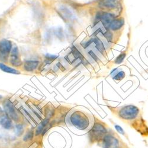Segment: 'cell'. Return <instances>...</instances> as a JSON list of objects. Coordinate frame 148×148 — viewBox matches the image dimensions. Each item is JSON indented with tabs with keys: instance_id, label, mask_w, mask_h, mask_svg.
Instances as JSON below:
<instances>
[{
	"instance_id": "obj_16",
	"label": "cell",
	"mask_w": 148,
	"mask_h": 148,
	"mask_svg": "<svg viewBox=\"0 0 148 148\" xmlns=\"http://www.w3.org/2000/svg\"><path fill=\"white\" fill-rule=\"evenodd\" d=\"M92 41L94 43L97 50L101 53H103L104 52V46L102 42L98 39H92Z\"/></svg>"
},
{
	"instance_id": "obj_13",
	"label": "cell",
	"mask_w": 148,
	"mask_h": 148,
	"mask_svg": "<svg viewBox=\"0 0 148 148\" xmlns=\"http://www.w3.org/2000/svg\"><path fill=\"white\" fill-rule=\"evenodd\" d=\"M49 118L45 119V120H43L40 124L38 125V126L37 127L36 130V136H38L40 135V134H43L45 132H46L47 131V130H48V129L46 128L47 125H49Z\"/></svg>"
},
{
	"instance_id": "obj_20",
	"label": "cell",
	"mask_w": 148,
	"mask_h": 148,
	"mask_svg": "<svg viewBox=\"0 0 148 148\" xmlns=\"http://www.w3.org/2000/svg\"><path fill=\"white\" fill-rule=\"evenodd\" d=\"M57 58H58L57 56L53 55H51V54H49V53H47V54L46 55V58L47 60H50V61L56 59Z\"/></svg>"
},
{
	"instance_id": "obj_8",
	"label": "cell",
	"mask_w": 148,
	"mask_h": 148,
	"mask_svg": "<svg viewBox=\"0 0 148 148\" xmlns=\"http://www.w3.org/2000/svg\"><path fill=\"white\" fill-rule=\"evenodd\" d=\"M10 62L12 65L16 67L20 66L22 65V61L20 58L19 51L17 47H14L12 49L10 55Z\"/></svg>"
},
{
	"instance_id": "obj_9",
	"label": "cell",
	"mask_w": 148,
	"mask_h": 148,
	"mask_svg": "<svg viewBox=\"0 0 148 148\" xmlns=\"http://www.w3.org/2000/svg\"><path fill=\"white\" fill-rule=\"evenodd\" d=\"M0 125L7 130L11 129L13 127L11 120L1 108H0Z\"/></svg>"
},
{
	"instance_id": "obj_17",
	"label": "cell",
	"mask_w": 148,
	"mask_h": 148,
	"mask_svg": "<svg viewBox=\"0 0 148 148\" xmlns=\"http://www.w3.org/2000/svg\"><path fill=\"white\" fill-rule=\"evenodd\" d=\"M34 136V133L33 130H30L29 131H28L26 134L23 137V140L25 142H28V141H30L33 139Z\"/></svg>"
},
{
	"instance_id": "obj_1",
	"label": "cell",
	"mask_w": 148,
	"mask_h": 148,
	"mask_svg": "<svg viewBox=\"0 0 148 148\" xmlns=\"http://www.w3.org/2000/svg\"><path fill=\"white\" fill-rule=\"evenodd\" d=\"M67 120L70 125L80 130H89L92 125L91 117L81 110L72 111L68 114Z\"/></svg>"
},
{
	"instance_id": "obj_12",
	"label": "cell",
	"mask_w": 148,
	"mask_h": 148,
	"mask_svg": "<svg viewBox=\"0 0 148 148\" xmlns=\"http://www.w3.org/2000/svg\"><path fill=\"white\" fill-rule=\"evenodd\" d=\"M39 64L38 60H27L24 64V69L27 72H32L38 68Z\"/></svg>"
},
{
	"instance_id": "obj_3",
	"label": "cell",
	"mask_w": 148,
	"mask_h": 148,
	"mask_svg": "<svg viewBox=\"0 0 148 148\" xmlns=\"http://www.w3.org/2000/svg\"><path fill=\"white\" fill-rule=\"evenodd\" d=\"M107 133V130L106 127L102 123L97 122L95 123L89 132L90 138L94 141L99 140L103 139Z\"/></svg>"
},
{
	"instance_id": "obj_15",
	"label": "cell",
	"mask_w": 148,
	"mask_h": 148,
	"mask_svg": "<svg viewBox=\"0 0 148 148\" xmlns=\"http://www.w3.org/2000/svg\"><path fill=\"white\" fill-rule=\"evenodd\" d=\"M111 75L116 80H121L125 78V73L123 71H119L117 69H115L111 73Z\"/></svg>"
},
{
	"instance_id": "obj_10",
	"label": "cell",
	"mask_w": 148,
	"mask_h": 148,
	"mask_svg": "<svg viewBox=\"0 0 148 148\" xmlns=\"http://www.w3.org/2000/svg\"><path fill=\"white\" fill-rule=\"evenodd\" d=\"M99 5L102 8L113 9L117 7V0H100Z\"/></svg>"
},
{
	"instance_id": "obj_2",
	"label": "cell",
	"mask_w": 148,
	"mask_h": 148,
	"mask_svg": "<svg viewBox=\"0 0 148 148\" xmlns=\"http://www.w3.org/2000/svg\"><path fill=\"white\" fill-rule=\"evenodd\" d=\"M139 113V109L136 106L133 105L125 106L121 107L119 111V116L120 118L126 120H132L136 118Z\"/></svg>"
},
{
	"instance_id": "obj_4",
	"label": "cell",
	"mask_w": 148,
	"mask_h": 148,
	"mask_svg": "<svg viewBox=\"0 0 148 148\" xmlns=\"http://www.w3.org/2000/svg\"><path fill=\"white\" fill-rule=\"evenodd\" d=\"M12 49L11 42L3 39L0 42V60L2 61H6L10 55Z\"/></svg>"
},
{
	"instance_id": "obj_18",
	"label": "cell",
	"mask_w": 148,
	"mask_h": 148,
	"mask_svg": "<svg viewBox=\"0 0 148 148\" xmlns=\"http://www.w3.org/2000/svg\"><path fill=\"white\" fill-rule=\"evenodd\" d=\"M126 57V53H121V54L117 56V58L115 60V63L117 64H120L121 63H122V62L124 60L125 58Z\"/></svg>"
},
{
	"instance_id": "obj_14",
	"label": "cell",
	"mask_w": 148,
	"mask_h": 148,
	"mask_svg": "<svg viewBox=\"0 0 148 148\" xmlns=\"http://www.w3.org/2000/svg\"><path fill=\"white\" fill-rule=\"evenodd\" d=\"M0 69H1L3 71L6 73H12V74H20V72L16 70L14 68H11L1 62H0Z\"/></svg>"
},
{
	"instance_id": "obj_7",
	"label": "cell",
	"mask_w": 148,
	"mask_h": 148,
	"mask_svg": "<svg viewBox=\"0 0 148 148\" xmlns=\"http://www.w3.org/2000/svg\"><path fill=\"white\" fill-rule=\"evenodd\" d=\"M3 107L5 113L8 116V117L14 120L17 121L19 119V117L17 114L14 107L10 100H6L3 103Z\"/></svg>"
},
{
	"instance_id": "obj_22",
	"label": "cell",
	"mask_w": 148,
	"mask_h": 148,
	"mask_svg": "<svg viewBox=\"0 0 148 148\" xmlns=\"http://www.w3.org/2000/svg\"><path fill=\"white\" fill-rule=\"evenodd\" d=\"M116 129H117V130L118 131V132H119L120 133H121V134H124V131H123V130L120 127V126H116Z\"/></svg>"
},
{
	"instance_id": "obj_5",
	"label": "cell",
	"mask_w": 148,
	"mask_h": 148,
	"mask_svg": "<svg viewBox=\"0 0 148 148\" xmlns=\"http://www.w3.org/2000/svg\"><path fill=\"white\" fill-rule=\"evenodd\" d=\"M115 18V16L112 13L107 12H98L96 15V20L100 21L104 28L107 30L108 29L110 23Z\"/></svg>"
},
{
	"instance_id": "obj_19",
	"label": "cell",
	"mask_w": 148,
	"mask_h": 148,
	"mask_svg": "<svg viewBox=\"0 0 148 148\" xmlns=\"http://www.w3.org/2000/svg\"><path fill=\"white\" fill-rule=\"evenodd\" d=\"M16 134L17 136H21L24 132V128H23V126L20 125V124H18L17 125H16Z\"/></svg>"
},
{
	"instance_id": "obj_6",
	"label": "cell",
	"mask_w": 148,
	"mask_h": 148,
	"mask_svg": "<svg viewBox=\"0 0 148 148\" xmlns=\"http://www.w3.org/2000/svg\"><path fill=\"white\" fill-rule=\"evenodd\" d=\"M119 139L112 134H107L103 138V148H120Z\"/></svg>"
},
{
	"instance_id": "obj_21",
	"label": "cell",
	"mask_w": 148,
	"mask_h": 148,
	"mask_svg": "<svg viewBox=\"0 0 148 148\" xmlns=\"http://www.w3.org/2000/svg\"><path fill=\"white\" fill-rule=\"evenodd\" d=\"M89 55H91V56L92 57V58H93L94 60H97L98 59V58L97 57V56L95 55V53H94L92 51H90L89 52Z\"/></svg>"
},
{
	"instance_id": "obj_11",
	"label": "cell",
	"mask_w": 148,
	"mask_h": 148,
	"mask_svg": "<svg viewBox=\"0 0 148 148\" xmlns=\"http://www.w3.org/2000/svg\"><path fill=\"white\" fill-rule=\"evenodd\" d=\"M124 19L120 18V19H114L112 22H111L108 26V29L112 30L114 31L118 30L121 29L123 26L124 25Z\"/></svg>"
}]
</instances>
